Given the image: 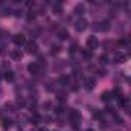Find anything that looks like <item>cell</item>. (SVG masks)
Listing matches in <instances>:
<instances>
[{
  "label": "cell",
  "mask_w": 131,
  "mask_h": 131,
  "mask_svg": "<svg viewBox=\"0 0 131 131\" xmlns=\"http://www.w3.org/2000/svg\"><path fill=\"white\" fill-rule=\"evenodd\" d=\"M68 119H70V122H71L74 126H77V125L80 123V120H82V116H80V113H79L77 110H70Z\"/></svg>",
  "instance_id": "6da1fadb"
},
{
  "label": "cell",
  "mask_w": 131,
  "mask_h": 131,
  "mask_svg": "<svg viewBox=\"0 0 131 131\" xmlns=\"http://www.w3.org/2000/svg\"><path fill=\"white\" fill-rule=\"evenodd\" d=\"M97 46H99L97 37H94V36L88 37V40H86V49L88 51H94V49H97Z\"/></svg>",
  "instance_id": "7a4b0ae2"
},
{
  "label": "cell",
  "mask_w": 131,
  "mask_h": 131,
  "mask_svg": "<svg viewBox=\"0 0 131 131\" xmlns=\"http://www.w3.org/2000/svg\"><path fill=\"white\" fill-rule=\"evenodd\" d=\"M25 49H26L28 54H37V52H39V46H37V43L32 42V40L25 43Z\"/></svg>",
  "instance_id": "3957f363"
},
{
  "label": "cell",
  "mask_w": 131,
  "mask_h": 131,
  "mask_svg": "<svg viewBox=\"0 0 131 131\" xmlns=\"http://www.w3.org/2000/svg\"><path fill=\"white\" fill-rule=\"evenodd\" d=\"M88 28V22L85 20V19H79L76 23H74V29L77 31V32H82V31H85Z\"/></svg>",
  "instance_id": "277c9868"
},
{
  "label": "cell",
  "mask_w": 131,
  "mask_h": 131,
  "mask_svg": "<svg viewBox=\"0 0 131 131\" xmlns=\"http://www.w3.org/2000/svg\"><path fill=\"white\" fill-rule=\"evenodd\" d=\"M28 71H29L31 74H34V76H39V74H40V65H39L37 62L29 63V65H28Z\"/></svg>",
  "instance_id": "5b68a950"
},
{
  "label": "cell",
  "mask_w": 131,
  "mask_h": 131,
  "mask_svg": "<svg viewBox=\"0 0 131 131\" xmlns=\"http://www.w3.org/2000/svg\"><path fill=\"white\" fill-rule=\"evenodd\" d=\"M108 28H110V23H108L106 20L99 22V23H96V25L93 26V29H94V31H105V29H108Z\"/></svg>",
  "instance_id": "8992f818"
},
{
  "label": "cell",
  "mask_w": 131,
  "mask_h": 131,
  "mask_svg": "<svg viewBox=\"0 0 131 131\" xmlns=\"http://www.w3.org/2000/svg\"><path fill=\"white\" fill-rule=\"evenodd\" d=\"M13 42H14L17 46H20V45H25V43H26V39H25L23 34H16V36L13 37Z\"/></svg>",
  "instance_id": "52a82bcc"
},
{
  "label": "cell",
  "mask_w": 131,
  "mask_h": 131,
  "mask_svg": "<svg viewBox=\"0 0 131 131\" xmlns=\"http://www.w3.org/2000/svg\"><path fill=\"white\" fill-rule=\"evenodd\" d=\"M125 60H126V56H125V54H122V52H116V54H114V62L123 63Z\"/></svg>",
  "instance_id": "ba28073f"
},
{
  "label": "cell",
  "mask_w": 131,
  "mask_h": 131,
  "mask_svg": "<svg viewBox=\"0 0 131 131\" xmlns=\"http://www.w3.org/2000/svg\"><path fill=\"white\" fill-rule=\"evenodd\" d=\"M94 85H96V80H94V79H91V77H86V79H85V88H86V90H93Z\"/></svg>",
  "instance_id": "9c48e42d"
},
{
  "label": "cell",
  "mask_w": 131,
  "mask_h": 131,
  "mask_svg": "<svg viewBox=\"0 0 131 131\" xmlns=\"http://www.w3.org/2000/svg\"><path fill=\"white\" fill-rule=\"evenodd\" d=\"M111 94H113V99H117V100L123 97V93H122V90H120V88H116L114 91H111Z\"/></svg>",
  "instance_id": "30bf717a"
},
{
  "label": "cell",
  "mask_w": 131,
  "mask_h": 131,
  "mask_svg": "<svg viewBox=\"0 0 131 131\" xmlns=\"http://www.w3.org/2000/svg\"><path fill=\"white\" fill-rule=\"evenodd\" d=\"M22 56H23V54H22V51H20V49H14V51H11V57H13L14 60H20V59H22Z\"/></svg>",
  "instance_id": "8fae6325"
},
{
  "label": "cell",
  "mask_w": 131,
  "mask_h": 131,
  "mask_svg": "<svg viewBox=\"0 0 131 131\" xmlns=\"http://www.w3.org/2000/svg\"><path fill=\"white\" fill-rule=\"evenodd\" d=\"M85 13V6L82 5V3H79V5H76V8H74V14H77V16H80V14H83Z\"/></svg>",
  "instance_id": "7c38bea8"
},
{
  "label": "cell",
  "mask_w": 131,
  "mask_h": 131,
  "mask_svg": "<svg viewBox=\"0 0 131 131\" xmlns=\"http://www.w3.org/2000/svg\"><path fill=\"white\" fill-rule=\"evenodd\" d=\"M111 99H113L111 91H105V93H102V100H103V102H106V103H108Z\"/></svg>",
  "instance_id": "4fadbf2b"
},
{
  "label": "cell",
  "mask_w": 131,
  "mask_h": 131,
  "mask_svg": "<svg viewBox=\"0 0 131 131\" xmlns=\"http://www.w3.org/2000/svg\"><path fill=\"white\" fill-rule=\"evenodd\" d=\"M2 125H3V128H11L13 126V120L11 119H3L2 120Z\"/></svg>",
  "instance_id": "5bb4252c"
},
{
  "label": "cell",
  "mask_w": 131,
  "mask_h": 131,
  "mask_svg": "<svg viewBox=\"0 0 131 131\" xmlns=\"http://www.w3.org/2000/svg\"><path fill=\"white\" fill-rule=\"evenodd\" d=\"M5 79H6L8 82H13V80H14V73H13V71H6V73H5Z\"/></svg>",
  "instance_id": "9a60e30c"
},
{
  "label": "cell",
  "mask_w": 131,
  "mask_h": 131,
  "mask_svg": "<svg viewBox=\"0 0 131 131\" xmlns=\"http://www.w3.org/2000/svg\"><path fill=\"white\" fill-rule=\"evenodd\" d=\"M40 120H42V119H40V116H37V114H34V116L31 117V122H32L34 125H39V123H40Z\"/></svg>",
  "instance_id": "2e32d148"
},
{
  "label": "cell",
  "mask_w": 131,
  "mask_h": 131,
  "mask_svg": "<svg viewBox=\"0 0 131 131\" xmlns=\"http://www.w3.org/2000/svg\"><path fill=\"white\" fill-rule=\"evenodd\" d=\"M59 37H60L62 40H65V39L68 37V32L65 31V29H59Z\"/></svg>",
  "instance_id": "e0dca14e"
},
{
  "label": "cell",
  "mask_w": 131,
  "mask_h": 131,
  "mask_svg": "<svg viewBox=\"0 0 131 131\" xmlns=\"http://www.w3.org/2000/svg\"><path fill=\"white\" fill-rule=\"evenodd\" d=\"M113 116H114V120H116L119 125H122V123H123V119H122L120 116H117V114H113Z\"/></svg>",
  "instance_id": "ac0fdd59"
},
{
  "label": "cell",
  "mask_w": 131,
  "mask_h": 131,
  "mask_svg": "<svg viewBox=\"0 0 131 131\" xmlns=\"http://www.w3.org/2000/svg\"><path fill=\"white\" fill-rule=\"evenodd\" d=\"M51 48H52V49H51V51H52V54H56V52H59V51H60V45H52Z\"/></svg>",
  "instance_id": "d6986e66"
},
{
  "label": "cell",
  "mask_w": 131,
  "mask_h": 131,
  "mask_svg": "<svg viewBox=\"0 0 131 131\" xmlns=\"http://www.w3.org/2000/svg\"><path fill=\"white\" fill-rule=\"evenodd\" d=\"M93 117H96V119H102V113H100V111H97V110H96V111H94V113H93Z\"/></svg>",
  "instance_id": "ffe728a7"
},
{
  "label": "cell",
  "mask_w": 131,
  "mask_h": 131,
  "mask_svg": "<svg viewBox=\"0 0 131 131\" xmlns=\"http://www.w3.org/2000/svg\"><path fill=\"white\" fill-rule=\"evenodd\" d=\"M100 62H102V63H106V62H108V57L102 56V57H100Z\"/></svg>",
  "instance_id": "44dd1931"
},
{
  "label": "cell",
  "mask_w": 131,
  "mask_h": 131,
  "mask_svg": "<svg viewBox=\"0 0 131 131\" xmlns=\"http://www.w3.org/2000/svg\"><path fill=\"white\" fill-rule=\"evenodd\" d=\"M76 49H77V45H76V43H73V46H71V49H70V51H71V52H74Z\"/></svg>",
  "instance_id": "7402d4cb"
},
{
  "label": "cell",
  "mask_w": 131,
  "mask_h": 131,
  "mask_svg": "<svg viewBox=\"0 0 131 131\" xmlns=\"http://www.w3.org/2000/svg\"><path fill=\"white\" fill-rule=\"evenodd\" d=\"M85 131H94V129H93V128H86Z\"/></svg>",
  "instance_id": "603a6c76"
},
{
  "label": "cell",
  "mask_w": 131,
  "mask_h": 131,
  "mask_svg": "<svg viewBox=\"0 0 131 131\" xmlns=\"http://www.w3.org/2000/svg\"><path fill=\"white\" fill-rule=\"evenodd\" d=\"M39 131H46V129H39Z\"/></svg>",
  "instance_id": "cb8c5ba5"
}]
</instances>
